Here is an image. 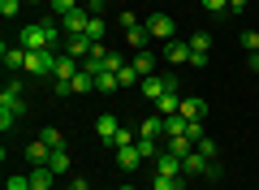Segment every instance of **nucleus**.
<instances>
[{"label":"nucleus","mask_w":259,"mask_h":190,"mask_svg":"<svg viewBox=\"0 0 259 190\" xmlns=\"http://www.w3.org/2000/svg\"><path fill=\"white\" fill-rule=\"evenodd\" d=\"M22 5H26V0H0V13H5V18H18Z\"/></svg>","instance_id":"34"},{"label":"nucleus","mask_w":259,"mask_h":190,"mask_svg":"<svg viewBox=\"0 0 259 190\" xmlns=\"http://www.w3.org/2000/svg\"><path fill=\"white\" fill-rule=\"evenodd\" d=\"M61 22L48 18V22H35V26H26L18 35V48H26V52H39V48H56V39H61Z\"/></svg>","instance_id":"1"},{"label":"nucleus","mask_w":259,"mask_h":190,"mask_svg":"<svg viewBox=\"0 0 259 190\" xmlns=\"http://www.w3.org/2000/svg\"><path fill=\"white\" fill-rule=\"evenodd\" d=\"M203 9L207 13H225V9H229V0H203Z\"/></svg>","instance_id":"39"},{"label":"nucleus","mask_w":259,"mask_h":190,"mask_svg":"<svg viewBox=\"0 0 259 190\" xmlns=\"http://www.w3.org/2000/svg\"><path fill=\"white\" fill-rule=\"evenodd\" d=\"M139 91H143V95H147V100H151V104H156V100H160V95H164V91H168V82H164V78H160V73H147V78H143V82H139Z\"/></svg>","instance_id":"11"},{"label":"nucleus","mask_w":259,"mask_h":190,"mask_svg":"<svg viewBox=\"0 0 259 190\" xmlns=\"http://www.w3.org/2000/svg\"><path fill=\"white\" fill-rule=\"evenodd\" d=\"M104 30H108V22H104V18H95V13H91V22H87V39L104 44Z\"/></svg>","instance_id":"26"},{"label":"nucleus","mask_w":259,"mask_h":190,"mask_svg":"<svg viewBox=\"0 0 259 190\" xmlns=\"http://www.w3.org/2000/svg\"><path fill=\"white\" fill-rule=\"evenodd\" d=\"M134 143H139L134 130H117V138H112V147H134Z\"/></svg>","instance_id":"32"},{"label":"nucleus","mask_w":259,"mask_h":190,"mask_svg":"<svg viewBox=\"0 0 259 190\" xmlns=\"http://www.w3.org/2000/svg\"><path fill=\"white\" fill-rule=\"evenodd\" d=\"M190 52H194L190 65H207L212 61V35H207V30H194L190 35Z\"/></svg>","instance_id":"7"},{"label":"nucleus","mask_w":259,"mask_h":190,"mask_svg":"<svg viewBox=\"0 0 259 190\" xmlns=\"http://www.w3.org/2000/svg\"><path fill=\"white\" fill-rule=\"evenodd\" d=\"M87 91H95V78H91L87 69H78L74 82H69V95H87Z\"/></svg>","instance_id":"20"},{"label":"nucleus","mask_w":259,"mask_h":190,"mask_svg":"<svg viewBox=\"0 0 259 190\" xmlns=\"http://www.w3.org/2000/svg\"><path fill=\"white\" fill-rule=\"evenodd\" d=\"M26 177H30V190H52V181H56V173L48 169V164H39V169H30Z\"/></svg>","instance_id":"15"},{"label":"nucleus","mask_w":259,"mask_h":190,"mask_svg":"<svg viewBox=\"0 0 259 190\" xmlns=\"http://www.w3.org/2000/svg\"><path fill=\"white\" fill-rule=\"evenodd\" d=\"M26 160H30V169H39V164H48V160H52V147H48L44 138H35V143L26 147Z\"/></svg>","instance_id":"13"},{"label":"nucleus","mask_w":259,"mask_h":190,"mask_svg":"<svg viewBox=\"0 0 259 190\" xmlns=\"http://www.w3.org/2000/svg\"><path fill=\"white\" fill-rule=\"evenodd\" d=\"M182 117L186 121H203L207 117V104L203 100H182Z\"/></svg>","instance_id":"21"},{"label":"nucleus","mask_w":259,"mask_h":190,"mask_svg":"<svg viewBox=\"0 0 259 190\" xmlns=\"http://www.w3.org/2000/svg\"><path fill=\"white\" fill-rule=\"evenodd\" d=\"M151 164H156V173H160V177H186V173H182V156H173L168 147H164V151H160Z\"/></svg>","instance_id":"8"},{"label":"nucleus","mask_w":259,"mask_h":190,"mask_svg":"<svg viewBox=\"0 0 259 190\" xmlns=\"http://www.w3.org/2000/svg\"><path fill=\"white\" fill-rule=\"evenodd\" d=\"M44 143H48V147L56 151V147H65V134H61L56 126H44Z\"/></svg>","instance_id":"30"},{"label":"nucleus","mask_w":259,"mask_h":190,"mask_svg":"<svg viewBox=\"0 0 259 190\" xmlns=\"http://www.w3.org/2000/svg\"><path fill=\"white\" fill-rule=\"evenodd\" d=\"M65 190H91V186H87L82 177H74V181H69V186H65Z\"/></svg>","instance_id":"41"},{"label":"nucleus","mask_w":259,"mask_h":190,"mask_svg":"<svg viewBox=\"0 0 259 190\" xmlns=\"http://www.w3.org/2000/svg\"><path fill=\"white\" fill-rule=\"evenodd\" d=\"M194 147H199V151H203V156H207V160H216V143H212V138H207V134H203V138H199V143H194Z\"/></svg>","instance_id":"36"},{"label":"nucleus","mask_w":259,"mask_h":190,"mask_svg":"<svg viewBox=\"0 0 259 190\" xmlns=\"http://www.w3.org/2000/svg\"><path fill=\"white\" fill-rule=\"evenodd\" d=\"M65 52L74 56V61H87V56L95 52V39H87V35H65Z\"/></svg>","instance_id":"9"},{"label":"nucleus","mask_w":259,"mask_h":190,"mask_svg":"<svg viewBox=\"0 0 259 190\" xmlns=\"http://www.w3.org/2000/svg\"><path fill=\"white\" fill-rule=\"evenodd\" d=\"M242 5H246V0H229V9H242Z\"/></svg>","instance_id":"43"},{"label":"nucleus","mask_w":259,"mask_h":190,"mask_svg":"<svg viewBox=\"0 0 259 190\" xmlns=\"http://www.w3.org/2000/svg\"><path fill=\"white\" fill-rule=\"evenodd\" d=\"M156 112L160 117H177V112H182V95H177V91H164L156 100Z\"/></svg>","instance_id":"12"},{"label":"nucleus","mask_w":259,"mask_h":190,"mask_svg":"<svg viewBox=\"0 0 259 190\" xmlns=\"http://www.w3.org/2000/svg\"><path fill=\"white\" fill-rule=\"evenodd\" d=\"M5 69H9V73L26 69V48H9V44H5Z\"/></svg>","instance_id":"19"},{"label":"nucleus","mask_w":259,"mask_h":190,"mask_svg":"<svg viewBox=\"0 0 259 190\" xmlns=\"http://www.w3.org/2000/svg\"><path fill=\"white\" fill-rule=\"evenodd\" d=\"M151 190H182V177H151Z\"/></svg>","instance_id":"29"},{"label":"nucleus","mask_w":259,"mask_h":190,"mask_svg":"<svg viewBox=\"0 0 259 190\" xmlns=\"http://www.w3.org/2000/svg\"><path fill=\"white\" fill-rule=\"evenodd\" d=\"M147 30H151V39H164V44H168V39H177V22L168 18V13H151Z\"/></svg>","instance_id":"4"},{"label":"nucleus","mask_w":259,"mask_h":190,"mask_svg":"<svg viewBox=\"0 0 259 190\" xmlns=\"http://www.w3.org/2000/svg\"><path fill=\"white\" fill-rule=\"evenodd\" d=\"M117 26H121V30H134V26H139V18L125 9V13H117Z\"/></svg>","instance_id":"35"},{"label":"nucleus","mask_w":259,"mask_h":190,"mask_svg":"<svg viewBox=\"0 0 259 190\" xmlns=\"http://www.w3.org/2000/svg\"><path fill=\"white\" fill-rule=\"evenodd\" d=\"M207 169H212V160H207L199 147H194L190 156H182V173H207Z\"/></svg>","instance_id":"14"},{"label":"nucleus","mask_w":259,"mask_h":190,"mask_svg":"<svg viewBox=\"0 0 259 190\" xmlns=\"http://www.w3.org/2000/svg\"><path fill=\"white\" fill-rule=\"evenodd\" d=\"M130 65H134V69H139L143 78H147V73H156V52H151V48H143V52H134V56H130Z\"/></svg>","instance_id":"16"},{"label":"nucleus","mask_w":259,"mask_h":190,"mask_svg":"<svg viewBox=\"0 0 259 190\" xmlns=\"http://www.w3.org/2000/svg\"><path fill=\"white\" fill-rule=\"evenodd\" d=\"M134 147H139V156H143V160H147V164H151V160H156V156H160V151H164V147H160V143H156V138H139V143H134Z\"/></svg>","instance_id":"25"},{"label":"nucleus","mask_w":259,"mask_h":190,"mask_svg":"<svg viewBox=\"0 0 259 190\" xmlns=\"http://www.w3.org/2000/svg\"><path fill=\"white\" fill-rule=\"evenodd\" d=\"M125 39H130V48H134V52H143V48H151V30H143V26L125 30Z\"/></svg>","instance_id":"22"},{"label":"nucleus","mask_w":259,"mask_h":190,"mask_svg":"<svg viewBox=\"0 0 259 190\" xmlns=\"http://www.w3.org/2000/svg\"><path fill=\"white\" fill-rule=\"evenodd\" d=\"M78 0H52V18H65V13H74Z\"/></svg>","instance_id":"31"},{"label":"nucleus","mask_w":259,"mask_h":190,"mask_svg":"<svg viewBox=\"0 0 259 190\" xmlns=\"http://www.w3.org/2000/svg\"><path fill=\"white\" fill-rule=\"evenodd\" d=\"M95 91H121V82H117V73H112V69H104V73H95Z\"/></svg>","instance_id":"27"},{"label":"nucleus","mask_w":259,"mask_h":190,"mask_svg":"<svg viewBox=\"0 0 259 190\" xmlns=\"http://www.w3.org/2000/svg\"><path fill=\"white\" fill-rule=\"evenodd\" d=\"M250 69H255V73H259V52H250Z\"/></svg>","instance_id":"42"},{"label":"nucleus","mask_w":259,"mask_h":190,"mask_svg":"<svg viewBox=\"0 0 259 190\" xmlns=\"http://www.w3.org/2000/svg\"><path fill=\"white\" fill-rule=\"evenodd\" d=\"M56 48H39V52H26V73L30 78H52V69H56Z\"/></svg>","instance_id":"3"},{"label":"nucleus","mask_w":259,"mask_h":190,"mask_svg":"<svg viewBox=\"0 0 259 190\" xmlns=\"http://www.w3.org/2000/svg\"><path fill=\"white\" fill-rule=\"evenodd\" d=\"M5 190H30V177H9V181H5Z\"/></svg>","instance_id":"37"},{"label":"nucleus","mask_w":259,"mask_h":190,"mask_svg":"<svg viewBox=\"0 0 259 190\" xmlns=\"http://www.w3.org/2000/svg\"><path fill=\"white\" fill-rule=\"evenodd\" d=\"M56 22H61L65 35H87V22H91V13H87V5H78L74 13H65V18H56Z\"/></svg>","instance_id":"5"},{"label":"nucleus","mask_w":259,"mask_h":190,"mask_svg":"<svg viewBox=\"0 0 259 190\" xmlns=\"http://www.w3.org/2000/svg\"><path fill=\"white\" fill-rule=\"evenodd\" d=\"M160 134H164V117H160V112L143 117V126H139V138H160Z\"/></svg>","instance_id":"18"},{"label":"nucleus","mask_w":259,"mask_h":190,"mask_svg":"<svg viewBox=\"0 0 259 190\" xmlns=\"http://www.w3.org/2000/svg\"><path fill=\"white\" fill-rule=\"evenodd\" d=\"M117 190H139V186H117Z\"/></svg>","instance_id":"44"},{"label":"nucleus","mask_w":259,"mask_h":190,"mask_svg":"<svg viewBox=\"0 0 259 190\" xmlns=\"http://www.w3.org/2000/svg\"><path fill=\"white\" fill-rule=\"evenodd\" d=\"M13 126H18V117H13V112H5V108H0V130H5V134H9Z\"/></svg>","instance_id":"38"},{"label":"nucleus","mask_w":259,"mask_h":190,"mask_svg":"<svg viewBox=\"0 0 259 190\" xmlns=\"http://www.w3.org/2000/svg\"><path fill=\"white\" fill-rule=\"evenodd\" d=\"M117 130H121V121L112 117V112H104V117L95 121V134H100V143H104V147H112V138H117Z\"/></svg>","instance_id":"10"},{"label":"nucleus","mask_w":259,"mask_h":190,"mask_svg":"<svg viewBox=\"0 0 259 190\" xmlns=\"http://www.w3.org/2000/svg\"><path fill=\"white\" fill-rule=\"evenodd\" d=\"M48 169H52L56 177H61V173H69V151H65V147H56L52 160H48Z\"/></svg>","instance_id":"24"},{"label":"nucleus","mask_w":259,"mask_h":190,"mask_svg":"<svg viewBox=\"0 0 259 190\" xmlns=\"http://www.w3.org/2000/svg\"><path fill=\"white\" fill-rule=\"evenodd\" d=\"M164 147H168V151H173V156H190V151H194V143H190V138H186V134H177V138H168Z\"/></svg>","instance_id":"28"},{"label":"nucleus","mask_w":259,"mask_h":190,"mask_svg":"<svg viewBox=\"0 0 259 190\" xmlns=\"http://www.w3.org/2000/svg\"><path fill=\"white\" fill-rule=\"evenodd\" d=\"M82 5H87V13H95V18H100V13H104V5H108V0H82Z\"/></svg>","instance_id":"40"},{"label":"nucleus","mask_w":259,"mask_h":190,"mask_svg":"<svg viewBox=\"0 0 259 190\" xmlns=\"http://www.w3.org/2000/svg\"><path fill=\"white\" fill-rule=\"evenodd\" d=\"M78 69H82V61H74L69 52L56 56V69H52V91H56V95H69V82H74Z\"/></svg>","instance_id":"2"},{"label":"nucleus","mask_w":259,"mask_h":190,"mask_svg":"<svg viewBox=\"0 0 259 190\" xmlns=\"http://www.w3.org/2000/svg\"><path fill=\"white\" fill-rule=\"evenodd\" d=\"M143 164V156H139V147H117V169H125V173H134Z\"/></svg>","instance_id":"17"},{"label":"nucleus","mask_w":259,"mask_h":190,"mask_svg":"<svg viewBox=\"0 0 259 190\" xmlns=\"http://www.w3.org/2000/svg\"><path fill=\"white\" fill-rule=\"evenodd\" d=\"M117 82H121V87H139V82H143V73L139 69H134V65H121V69H117Z\"/></svg>","instance_id":"23"},{"label":"nucleus","mask_w":259,"mask_h":190,"mask_svg":"<svg viewBox=\"0 0 259 190\" xmlns=\"http://www.w3.org/2000/svg\"><path fill=\"white\" fill-rule=\"evenodd\" d=\"M164 61H168V65H190V61H194L190 39H168V44H164Z\"/></svg>","instance_id":"6"},{"label":"nucleus","mask_w":259,"mask_h":190,"mask_svg":"<svg viewBox=\"0 0 259 190\" xmlns=\"http://www.w3.org/2000/svg\"><path fill=\"white\" fill-rule=\"evenodd\" d=\"M242 48H246V56L259 52V30H242Z\"/></svg>","instance_id":"33"}]
</instances>
